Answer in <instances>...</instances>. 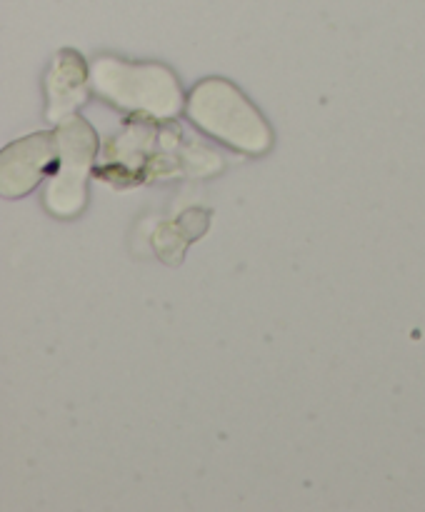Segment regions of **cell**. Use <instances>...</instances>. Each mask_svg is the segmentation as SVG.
<instances>
[{
	"label": "cell",
	"mask_w": 425,
	"mask_h": 512,
	"mask_svg": "<svg viewBox=\"0 0 425 512\" xmlns=\"http://www.w3.org/2000/svg\"><path fill=\"white\" fill-rule=\"evenodd\" d=\"M90 88L113 108L153 120L175 118L183 108L180 80L160 63H128L100 55L90 65Z\"/></svg>",
	"instance_id": "obj_1"
},
{
	"label": "cell",
	"mask_w": 425,
	"mask_h": 512,
	"mask_svg": "<svg viewBox=\"0 0 425 512\" xmlns=\"http://www.w3.org/2000/svg\"><path fill=\"white\" fill-rule=\"evenodd\" d=\"M190 123L205 135L245 155H265L273 148V130L238 85L225 78H203L185 100Z\"/></svg>",
	"instance_id": "obj_2"
},
{
	"label": "cell",
	"mask_w": 425,
	"mask_h": 512,
	"mask_svg": "<svg viewBox=\"0 0 425 512\" xmlns=\"http://www.w3.org/2000/svg\"><path fill=\"white\" fill-rule=\"evenodd\" d=\"M60 158L45 185L43 203L58 218L78 215L85 205V180L98 150L95 130L78 113L58 123Z\"/></svg>",
	"instance_id": "obj_3"
},
{
	"label": "cell",
	"mask_w": 425,
	"mask_h": 512,
	"mask_svg": "<svg viewBox=\"0 0 425 512\" xmlns=\"http://www.w3.org/2000/svg\"><path fill=\"white\" fill-rule=\"evenodd\" d=\"M58 133H33L5 145L0 155V188L5 198H23L58 165Z\"/></svg>",
	"instance_id": "obj_4"
},
{
	"label": "cell",
	"mask_w": 425,
	"mask_h": 512,
	"mask_svg": "<svg viewBox=\"0 0 425 512\" xmlns=\"http://www.w3.org/2000/svg\"><path fill=\"white\" fill-rule=\"evenodd\" d=\"M90 83V68L78 50H60L45 75V118L60 123L78 110L85 100V85Z\"/></svg>",
	"instance_id": "obj_5"
}]
</instances>
